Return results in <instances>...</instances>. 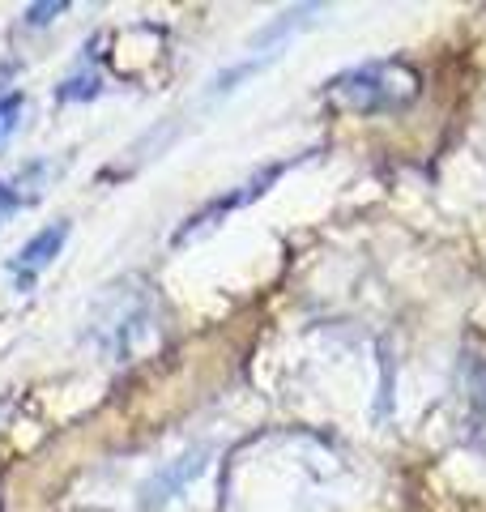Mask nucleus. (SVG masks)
I'll return each instance as SVG.
<instances>
[{
	"label": "nucleus",
	"instance_id": "f257e3e1",
	"mask_svg": "<svg viewBox=\"0 0 486 512\" xmlns=\"http://www.w3.org/2000/svg\"><path fill=\"white\" fill-rule=\"evenodd\" d=\"M423 94V73L405 60H367L324 82V99L350 116H393Z\"/></svg>",
	"mask_w": 486,
	"mask_h": 512
},
{
	"label": "nucleus",
	"instance_id": "f03ea898",
	"mask_svg": "<svg viewBox=\"0 0 486 512\" xmlns=\"http://www.w3.org/2000/svg\"><path fill=\"white\" fill-rule=\"evenodd\" d=\"M295 167V158H286V163H269L265 171H256L252 180H243L235 192H222V197H214V201H205L197 214H188L180 227H175V235H171V244L180 248V244H188V239H197V235H205V231H214L218 222L226 218V214H235V210H243V205H252L256 197H265L269 192V184H278L282 175Z\"/></svg>",
	"mask_w": 486,
	"mask_h": 512
},
{
	"label": "nucleus",
	"instance_id": "7ed1b4c3",
	"mask_svg": "<svg viewBox=\"0 0 486 512\" xmlns=\"http://www.w3.org/2000/svg\"><path fill=\"white\" fill-rule=\"evenodd\" d=\"M69 235H73V222L69 218H60V222H52V227H43L39 235H30L26 244L18 248V256L9 261L13 291H35V282L56 265V256L64 252V244H69Z\"/></svg>",
	"mask_w": 486,
	"mask_h": 512
},
{
	"label": "nucleus",
	"instance_id": "20e7f679",
	"mask_svg": "<svg viewBox=\"0 0 486 512\" xmlns=\"http://www.w3.org/2000/svg\"><path fill=\"white\" fill-rule=\"evenodd\" d=\"M320 13H324V5H299V9L278 13V18H273L269 26H261V30H256V35L248 39V56H282V47L295 39L299 30L316 26Z\"/></svg>",
	"mask_w": 486,
	"mask_h": 512
},
{
	"label": "nucleus",
	"instance_id": "39448f33",
	"mask_svg": "<svg viewBox=\"0 0 486 512\" xmlns=\"http://www.w3.org/2000/svg\"><path fill=\"white\" fill-rule=\"evenodd\" d=\"M461 440L486 457V363H469L465 406H461Z\"/></svg>",
	"mask_w": 486,
	"mask_h": 512
},
{
	"label": "nucleus",
	"instance_id": "423d86ee",
	"mask_svg": "<svg viewBox=\"0 0 486 512\" xmlns=\"http://www.w3.org/2000/svg\"><path fill=\"white\" fill-rule=\"evenodd\" d=\"M43 175H47V167H43V163H30V167H22L18 175L0 180V227H5V222H9L13 214L26 210V205L39 197Z\"/></svg>",
	"mask_w": 486,
	"mask_h": 512
},
{
	"label": "nucleus",
	"instance_id": "0eeeda50",
	"mask_svg": "<svg viewBox=\"0 0 486 512\" xmlns=\"http://www.w3.org/2000/svg\"><path fill=\"white\" fill-rule=\"evenodd\" d=\"M201 470H205V453H197V457H180L171 470H162V474L154 478V483L145 487V495H141V508H158V504H167L171 495L180 491V487L188 483V478H197Z\"/></svg>",
	"mask_w": 486,
	"mask_h": 512
},
{
	"label": "nucleus",
	"instance_id": "6e6552de",
	"mask_svg": "<svg viewBox=\"0 0 486 512\" xmlns=\"http://www.w3.org/2000/svg\"><path fill=\"white\" fill-rule=\"evenodd\" d=\"M22 107H26V94L22 90H5V94H0V150H5V141L18 133Z\"/></svg>",
	"mask_w": 486,
	"mask_h": 512
},
{
	"label": "nucleus",
	"instance_id": "1a4fd4ad",
	"mask_svg": "<svg viewBox=\"0 0 486 512\" xmlns=\"http://www.w3.org/2000/svg\"><path fill=\"white\" fill-rule=\"evenodd\" d=\"M64 9H69L64 0H52V5H30V9H26V26H47L52 18H60Z\"/></svg>",
	"mask_w": 486,
	"mask_h": 512
}]
</instances>
